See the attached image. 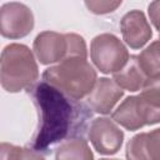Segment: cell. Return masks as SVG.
<instances>
[{
  "mask_svg": "<svg viewBox=\"0 0 160 160\" xmlns=\"http://www.w3.org/2000/svg\"><path fill=\"white\" fill-rule=\"evenodd\" d=\"M28 94L38 111V126L30 140V148L46 152L49 146L72 136H81L86 120L91 116L88 108L72 100L45 81L32 85Z\"/></svg>",
  "mask_w": 160,
  "mask_h": 160,
  "instance_id": "cell-1",
  "label": "cell"
},
{
  "mask_svg": "<svg viewBox=\"0 0 160 160\" xmlns=\"http://www.w3.org/2000/svg\"><path fill=\"white\" fill-rule=\"evenodd\" d=\"M41 76L42 81L76 101L86 99L98 81L95 68L88 59L81 58H71L51 65Z\"/></svg>",
  "mask_w": 160,
  "mask_h": 160,
  "instance_id": "cell-2",
  "label": "cell"
},
{
  "mask_svg": "<svg viewBox=\"0 0 160 160\" xmlns=\"http://www.w3.org/2000/svg\"><path fill=\"white\" fill-rule=\"evenodd\" d=\"M39 79V66L29 46L19 42L6 45L0 59V82L8 92L29 90Z\"/></svg>",
  "mask_w": 160,
  "mask_h": 160,
  "instance_id": "cell-3",
  "label": "cell"
},
{
  "mask_svg": "<svg viewBox=\"0 0 160 160\" xmlns=\"http://www.w3.org/2000/svg\"><path fill=\"white\" fill-rule=\"evenodd\" d=\"M32 50L41 65L59 64L71 58L88 59L85 39L75 32L41 31L34 39Z\"/></svg>",
  "mask_w": 160,
  "mask_h": 160,
  "instance_id": "cell-4",
  "label": "cell"
},
{
  "mask_svg": "<svg viewBox=\"0 0 160 160\" xmlns=\"http://www.w3.org/2000/svg\"><path fill=\"white\" fill-rule=\"evenodd\" d=\"M129 58L128 48L114 34H99L90 42V59L102 74L118 72L125 66Z\"/></svg>",
  "mask_w": 160,
  "mask_h": 160,
  "instance_id": "cell-5",
  "label": "cell"
},
{
  "mask_svg": "<svg viewBox=\"0 0 160 160\" xmlns=\"http://www.w3.org/2000/svg\"><path fill=\"white\" fill-rule=\"evenodd\" d=\"M111 119L129 131L160 122V109L149 104L140 94L128 96L112 111Z\"/></svg>",
  "mask_w": 160,
  "mask_h": 160,
  "instance_id": "cell-6",
  "label": "cell"
},
{
  "mask_svg": "<svg viewBox=\"0 0 160 160\" xmlns=\"http://www.w3.org/2000/svg\"><path fill=\"white\" fill-rule=\"evenodd\" d=\"M35 25L31 9L18 1L5 2L0 8V34L2 38L15 40L28 36Z\"/></svg>",
  "mask_w": 160,
  "mask_h": 160,
  "instance_id": "cell-7",
  "label": "cell"
},
{
  "mask_svg": "<svg viewBox=\"0 0 160 160\" xmlns=\"http://www.w3.org/2000/svg\"><path fill=\"white\" fill-rule=\"evenodd\" d=\"M88 138L99 154L114 155L122 146L124 131L112 119L96 118L88 129Z\"/></svg>",
  "mask_w": 160,
  "mask_h": 160,
  "instance_id": "cell-8",
  "label": "cell"
},
{
  "mask_svg": "<svg viewBox=\"0 0 160 160\" xmlns=\"http://www.w3.org/2000/svg\"><path fill=\"white\" fill-rule=\"evenodd\" d=\"M120 30L124 42L134 50L141 49L152 38V30L145 14L138 9L124 14L120 20Z\"/></svg>",
  "mask_w": 160,
  "mask_h": 160,
  "instance_id": "cell-9",
  "label": "cell"
},
{
  "mask_svg": "<svg viewBox=\"0 0 160 160\" xmlns=\"http://www.w3.org/2000/svg\"><path fill=\"white\" fill-rule=\"evenodd\" d=\"M124 96V90L109 78L98 79L91 92L86 96L88 106L98 114H110L114 106Z\"/></svg>",
  "mask_w": 160,
  "mask_h": 160,
  "instance_id": "cell-10",
  "label": "cell"
},
{
  "mask_svg": "<svg viewBox=\"0 0 160 160\" xmlns=\"http://www.w3.org/2000/svg\"><path fill=\"white\" fill-rule=\"evenodd\" d=\"M126 160H160V128L134 135L125 148Z\"/></svg>",
  "mask_w": 160,
  "mask_h": 160,
  "instance_id": "cell-11",
  "label": "cell"
},
{
  "mask_svg": "<svg viewBox=\"0 0 160 160\" xmlns=\"http://www.w3.org/2000/svg\"><path fill=\"white\" fill-rule=\"evenodd\" d=\"M112 80L122 90H128L131 92L140 91L148 80V76L140 68L138 55H130L125 66L118 72L112 74Z\"/></svg>",
  "mask_w": 160,
  "mask_h": 160,
  "instance_id": "cell-12",
  "label": "cell"
},
{
  "mask_svg": "<svg viewBox=\"0 0 160 160\" xmlns=\"http://www.w3.org/2000/svg\"><path fill=\"white\" fill-rule=\"evenodd\" d=\"M55 160H94V154L82 136H72L55 149Z\"/></svg>",
  "mask_w": 160,
  "mask_h": 160,
  "instance_id": "cell-13",
  "label": "cell"
},
{
  "mask_svg": "<svg viewBox=\"0 0 160 160\" xmlns=\"http://www.w3.org/2000/svg\"><path fill=\"white\" fill-rule=\"evenodd\" d=\"M138 60L148 79L160 76V40L148 45L138 55Z\"/></svg>",
  "mask_w": 160,
  "mask_h": 160,
  "instance_id": "cell-14",
  "label": "cell"
},
{
  "mask_svg": "<svg viewBox=\"0 0 160 160\" xmlns=\"http://www.w3.org/2000/svg\"><path fill=\"white\" fill-rule=\"evenodd\" d=\"M0 160H45L44 155L32 148L1 142Z\"/></svg>",
  "mask_w": 160,
  "mask_h": 160,
  "instance_id": "cell-15",
  "label": "cell"
},
{
  "mask_svg": "<svg viewBox=\"0 0 160 160\" xmlns=\"http://www.w3.org/2000/svg\"><path fill=\"white\" fill-rule=\"evenodd\" d=\"M140 95L152 106L160 109V76L148 79Z\"/></svg>",
  "mask_w": 160,
  "mask_h": 160,
  "instance_id": "cell-16",
  "label": "cell"
},
{
  "mask_svg": "<svg viewBox=\"0 0 160 160\" xmlns=\"http://www.w3.org/2000/svg\"><path fill=\"white\" fill-rule=\"evenodd\" d=\"M84 4L90 12L95 15H105L114 12L122 2L121 0H86Z\"/></svg>",
  "mask_w": 160,
  "mask_h": 160,
  "instance_id": "cell-17",
  "label": "cell"
},
{
  "mask_svg": "<svg viewBox=\"0 0 160 160\" xmlns=\"http://www.w3.org/2000/svg\"><path fill=\"white\" fill-rule=\"evenodd\" d=\"M148 14L151 24L160 34V0L152 1L148 6Z\"/></svg>",
  "mask_w": 160,
  "mask_h": 160,
  "instance_id": "cell-18",
  "label": "cell"
},
{
  "mask_svg": "<svg viewBox=\"0 0 160 160\" xmlns=\"http://www.w3.org/2000/svg\"><path fill=\"white\" fill-rule=\"evenodd\" d=\"M99 160H120V159H109V158H102V159H99Z\"/></svg>",
  "mask_w": 160,
  "mask_h": 160,
  "instance_id": "cell-19",
  "label": "cell"
},
{
  "mask_svg": "<svg viewBox=\"0 0 160 160\" xmlns=\"http://www.w3.org/2000/svg\"><path fill=\"white\" fill-rule=\"evenodd\" d=\"M159 40H160V34H159Z\"/></svg>",
  "mask_w": 160,
  "mask_h": 160,
  "instance_id": "cell-20",
  "label": "cell"
}]
</instances>
